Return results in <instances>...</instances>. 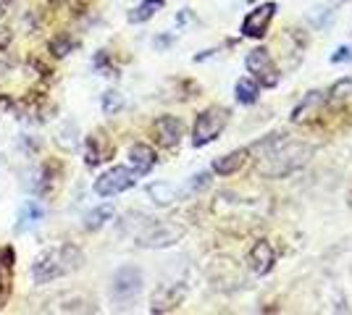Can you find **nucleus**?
<instances>
[{
	"label": "nucleus",
	"instance_id": "1",
	"mask_svg": "<svg viewBox=\"0 0 352 315\" xmlns=\"http://www.w3.org/2000/svg\"><path fill=\"white\" fill-rule=\"evenodd\" d=\"M258 150H261V155L268 161V163L263 165V174H268V176H287V174H292L294 168H300L310 155L308 148L287 142L284 135L268 137L265 142L258 145Z\"/></svg>",
	"mask_w": 352,
	"mask_h": 315
},
{
	"label": "nucleus",
	"instance_id": "2",
	"mask_svg": "<svg viewBox=\"0 0 352 315\" xmlns=\"http://www.w3.org/2000/svg\"><path fill=\"white\" fill-rule=\"evenodd\" d=\"M79 263H82V255H79L76 247H72V244L53 247V250L43 253V257L34 263L32 276H34L37 284H47V281H53V279H58V276H63V273L74 270Z\"/></svg>",
	"mask_w": 352,
	"mask_h": 315
},
{
	"label": "nucleus",
	"instance_id": "3",
	"mask_svg": "<svg viewBox=\"0 0 352 315\" xmlns=\"http://www.w3.org/2000/svg\"><path fill=\"white\" fill-rule=\"evenodd\" d=\"M226 121H229V113L223 110V108H208L203 110L197 121H195V129H192V145L195 148H206L210 145L216 137L223 132V126H226Z\"/></svg>",
	"mask_w": 352,
	"mask_h": 315
},
{
	"label": "nucleus",
	"instance_id": "4",
	"mask_svg": "<svg viewBox=\"0 0 352 315\" xmlns=\"http://www.w3.org/2000/svg\"><path fill=\"white\" fill-rule=\"evenodd\" d=\"M134 171L129 168H124V165H116V168H111V171H105L100 179L95 181V192L100 197H113V195H121V192H126L129 187H134Z\"/></svg>",
	"mask_w": 352,
	"mask_h": 315
},
{
	"label": "nucleus",
	"instance_id": "5",
	"mask_svg": "<svg viewBox=\"0 0 352 315\" xmlns=\"http://www.w3.org/2000/svg\"><path fill=\"white\" fill-rule=\"evenodd\" d=\"M248 69L250 74H255V79H261V84L263 87H276L279 84V69H276V63L271 58V53L265 50V47H258V50H252L248 56Z\"/></svg>",
	"mask_w": 352,
	"mask_h": 315
},
{
	"label": "nucleus",
	"instance_id": "6",
	"mask_svg": "<svg viewBox=\"0 0 352 315\" xmlns=\"http://www.w3.org/2000/svg\"><path fill=\"white\" fill-rule=\"evenodd\" d=\"M140 289H142V273L134 268V266L116 270V276H113V297L118 302L134 300L140 294Z\"/></svg>",
	"mask_w": 352,
	"mask_h": 315
},
{
	"label": "nucleus",
	"instance_id": "7",
	"mask_svg": "<svg viewBox=\"0 0 352 315\" xmlns=\"http://www.w3.org/2000/svg\"><path fill=\"white\" fill-rule=\"evenodd\" d=\"M137 240L142 247H171L182 240V229L171 224H150Z\"/></svg>",
	"mask_w": 352,
	"mask_h": 315
},
{
	"label": "nucleus",
	"instance_id": "8",
	"mask_svg": "<svg viewBox=\"0 0 352 315\" xmlns=\"http://www.w3.org/2000/svg\"><path fill=\"white\" fill-rule=\"evenodd\" d=\"M274 16H276V3H263L261 8H255L245 19L242 34L245 37H263L265 32H268V27H271V21H274Z\"/></svg>",
	"mask_w": 352,
	"mask_h": 315
},
{
	"label": "nucleus",
	"instance_id": "9",
	"mask_svg": "<svg viewBox=\"0 0 352 315\" xmlns=\"http://www.w3.org/2000/svg\"><path fill=\"white\" fill-rule=\"evenodd\" d=\"M274 263H276V253H274V247H271V242H255V247L250 250V268L255 270V273H268V270L274 268Z\"/></svg>",
	"mask_w": 352,
	"mask_h": 315
},
{
	"label": "nucleus",
	"instance_id": "10",
	"mask_svg": "<svg viewBox=\"0 0 352 315\" xmlns=\"http://www.w3.org/2000/svg\"><path fill=\"white\" fill-rule=\"evenodd\" d=\"M155 137L163 148H176L182 139V121L174 116H161L155 121Z\"/></svg>",
	"mask_w": 352,
	"mask_h": 315
},
{
	"label": "nucleus",
	"instance_id": "11",
	"mask_svg": "<svg viewBox=\"0 0 352 315\" xmlns=\"http://www.w3.org/2000/svg\"><path fill=\"white\" fill-rule=\"evenodd\" d=\"M245 158H248V150L229 152V155H223V158H216L213 171H216V174H221V176H232V174H236V171L245 165Z\"/></svg>",
	"mask_w": 352,
	"mask_h": 315
},
{
	"label": "nucleus",
	"instance_id": "12",
	"mask_svg": "<svg viewBox=\"0 0 352 315\" xmlns=\"http://www.w3.org/2000/svg\"><path fill=\"white\" fill-rule=\"evenodd\" d=\"M129 161L134 165V174H147L155 165V152L147 145H134L132 150H129Z\"/></svg>",
	"mask_w": 352,
	"mask_h": 315
},
{
	"label": "nucleus",
	"instance_id": "13",
	"mask_svg": "<svg viewBox=\"0 0 352 315\" xmlns=\"http://www.w3.org/2000/svg\"><path fill=\"white\" fill-rule=\"evenodd\" d=\"M321 103H323V95H321V92H310L308 97H305V103L300 105V108H294L292 121H294V124H300V121L308 119V113L318 116V113H321Z\"/></svg>",
	"mask_w": 352,
	"mask_h": 315
},
{
	"label": "nucleus",
	"instance_id": "14",
	"mask_svg": "<svg viewBox=\"0 0 352 315\" xmlns=\"http://www.w3.org/2000/svg\"><path fill=\"white\" fill-rule=\"evenodd\" d=\"M147 195L153 197V202H158V205H171L176 200V189L166 181H155V184L147 187Z\"/></svg>",
	"mask_w": 352,
	"mask_h": 315
},
{
	"label": "nucleus",
	"instance_id": "15",
	"mask_svg": "<svg viewBox=\"0 0 352 315\" xmlns=\"http://www.w3.org/2000/svg\"><path fill=\"white\" fill-rule=\"evenodd\" d=\"M100 142H103L100 135H95L87 139V163L89 165L103 163V161H108V155H111V148H105V145H100Z\"/></svg>",
	"mask_w": 352,
	"mask_h": 315
},
{
	"label": "nucleus",
	"instance_id": "16",
	"mask_svg": "<svg viewBox=\"0 0 352 315\" xmlns=\"http://www.w3.org/2000/svg\"><path fill=\"white\" fill-rule=\"evenodd\" d=\"M161 8H163V0H145L140 8H134L132 14H129V21H132V24H142L147 19H153Z\"/></svg>",
	"mask_w": 352,
	"mask_h": 315
},
{
	"label": "nucleus",
	"instance_id": "17",
	"mask_svg": "<svg viewBox=\"0 0 352 315\" xmlns=\"http://www.w3.org/2000/svg\"><path fill=\"white\" fill-rule=\"evenodd\" d=\"M234 92H236V100H239V103H245V105L258 100V84H255V82H250V79H239Z\"/></svg>",
	"mask_w": 352,
	"mask_h": 315
},
{
	"label": "nucleus",
	"instance_id": "18",
	"mask_svg": "<svg viewBox=\"0 0 352 315\" xmlns=\"http://www.w3.org/2000/svg\"><path fill=\"white\" fill-rule=\"evenodd\" d=\"M111 218H113V208H111V205H100V208H95L87 218H85V226H87V229H100V226H103L105 221H111Z\"/></svg>",
	"mask_w": 352,
	"mask_h": 315
},
{
	"label": "nucleus",
	"instance_id": "19",
	"mask_svg": "<svg viewBox=\"0 0 352 315\" xmlns=\"http://www.w3.org/2000/svg\"><path fill=\"white\" fill-rule=\"evenodd\" d=\"M352 97V79H342L337 82L331 90H329V100L331 103H344V100H350Z\"/></svg>",
	"mask_w": 352,
	"mask_h": 315
},
{
	"label": "nucleus",
	"instance_id": "20",
	"mask_svg": "<svg viewBox=\"0 0 352 315\" xmlns=\"http://www.w3.org/2000/svg\"><path fill=\"white\" fill-rule=\"evenodd\" d=\"M37 218H43V208H40L37 202H27V205H24V210H21V226L34 224Z\"/></svg>",
	"mask_w": 352,
	"mask_h": 315
},
{
	"label": "nucleus",
	"instance_id": "21",
	"mask_svg": "<svg viewBox=\"0 0 352 315\" xmlns=\"http://www.w3.org/2000/svg\"><path fill=\"white\" fill-rule=\"evenodd\" d=\"M121 105H124V97L118 95V92H105L103 97V110L111 116V113H116V110H121Z\"/></svg>",
	"mask_w": 352,
	"mask_h": 315
},
{
	"label": "nucleus",
	"instance_id": "22",
	"mask_svg": "<svg viewBox=\"0 0 352 315\" xmlns=\"http://www.w3.org/2000/svg\"><path fill=\"white\" fill-rule=\"evenodd\" d=\"M8 268H11V260L0 263V307L6 302V294H8Z\"/></svg>",
	"mask_w": 352,
	"mask_h": 315
},
{
	"label": "nucleus",
	"instance_id": "23",
	"mask_svg": "<svg viewBox=\"0 0 352 315\" xmlns=\"http://www.w3.org/2000/svg\"><path fill=\"white\" fill-rule=\"evenodd\" d=\"M208 184H210V176H208V174H197V176H195V181L190 184V189H192V192H197V189H206Z\"/></svg>",
	"mask_w": 352,
	"mask_h": 315
},
{
	"label": "nucleus",
	"instance_id": "24",
	"mask_svg": "<svg viewBox=\"0 0 352 315\" xmlns=\"http://www.w3.org/2000/svg\"><path fill=\"white\" fill-rule=\"evenodd\" d=\"M352 58V50L350 47H339L337 53L331 56V63H342V60H350Z\"/></svg>",
	"mask_w": 352,
	"mask_h": 315
},
{
	"label": "nucleus",
	"instance_id": "25",
	"mask_svg": "<svg viewBox=\"0 0 352 315\" xmlns=\"http://www.w3.org/2000/svg\"><path fill=\"white\" fill-rule=\"evenodd\" d=\"M3 108H6V100H0V110H3Z\"/></svg>",
	"mask_w": 352,
	"mask_h": 315
}]
</instances>
